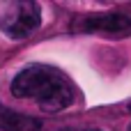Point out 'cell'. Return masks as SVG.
Listing matches in <instances>:
<instances>
[{"instance_id": "cell-1", "label": "cell", "mask_w": 131, "mask_h": 131, "mask_svg": "<svg viewBox=\"0 0 131 131\" xmlns=\"http://www.w3.org/2000/svg\"><path fill=\"white\" fill-rule=\"evenodd\" d=\"M12 94L16 99L35 101L46 113L64 111L76 99L74 83L55 67L51 64H28L23 67L9 85Z\"/></svg>"}, {"instance_id": "cell-4", "label": "cell", "mask_w": 131, "mask_h": 131, "mask_svg": "<svg viewBox=\"0 0 131 131\" xmlns=\"http://www.w3.org/2000/svg\"><path fill=\"white\" fill-rule=\"evenodd\" d=\"M41 122L37 117L16 113L7 106H0V131H39Z\"/></svg>"}, {"instance_id": "cell-2", "label": "cell", "mask_w": 131, "mask_h": 131, "mask_svg": "<svg viewBox=\"0 0 131 131\" xmlns=\"http://www.w3.org/2000/svg\"><path fill=\"white\" fill-rule=\"evenodd\" d=\"M41 25V7L30 0L9 2L0 12V30L9 39H25Z\"/></svg>"}, {"instance_id": "cell-5", "label": "cell", "mask_w": 131, "mask_h": 131, "mask_svg": "<svg viewBox=\"0 0 131 131\" xmlns=\"http://www.w3.org/2000/svg\"><path fill=\"white\" fill-rule=\"evenodd\" d=\"M62 131H99V129H62Z\"/></svg>"}, {"instance_id": "cell-3", "label": "cell", "mask_w": 131, "mask_h": 131, "mask_svg": "<svg viewBox=\"0 0 131 131\" xmlns=\"http://www.w3.org/2000/svg\"><path fill=\"white\" fill-rule=\"evenodd\" d=\"M71 28H74V32L127 37V35H131V16L122 14V12H97V14L78 16Z\"/></svg>"}, {"instance_id": "cell-7", "label": "cell", "mask_w": 131, "mask_h": 131, "mask_svg": "<svg viewBox=\"0 0 131 131\" xmlns=\"http://www.w3.org/2000/svg\"><path fill=\"white\" fill-rule=\"evenodd\" d=\"M129 131H131V127H129Z\"/></svg>"}, {"instance_id": "cell-6", "label": "cell", "mask_w": 131, "mask_h": 131, "mask_svg": "<svg viewBox=\"0 0 131 131\" xmlns=\"http://www.w3.org/2000/svg\"><path fill=\"white\" fill-rule=\"evenodd\" d=\"M127 108H129V111H131V101H129V104H127Z\"/></svg>"}]
</instances>
